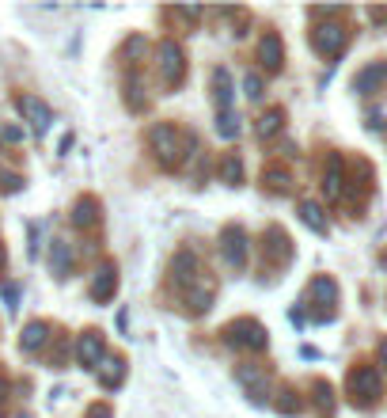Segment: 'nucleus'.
Wrapping results in <instances>:
<instances>
[{
  "instance_id": "nucleus-8",
  "label": "nucleus",
  "mask_w": 387,
  "mask_h": 418,
  "mask_svg": "<svg viewBox=\"0 0 387 418\" xmlns=\"http://www.w3.org/2000/svg\"><path fill=\"white\" fill-rule=\"evenodd\" d=\"M220 255L231 270H243L247 267V232H243L239 225H228L224 232H220Z\"/></svg>"
},
{
  "instance_id": "nucleus-21",
  "label": "nucleus",
  "mask_w": 387,
  "mask_h": 418,
  "mask_svg": "<svg viewBox=\"0 0 387 418\" xmlns=\"http://www.w3.org/2000/svg\"><path fill=\"white\" fill-rule=\"evenodd\" d=\"M99 373V384H103V388H118L121 380H126V358H103V365L95 369Z\"/></svg>"
},
{
  "instance_id": "nucleus-6",
  "label": "nucleus",
  "mask_w": 387,
  "mask_h": 418,
  "mask_svg": "<svg viewBox=\"0 0 387 418\" xmlns=\"http://www.w3.org/2000/svg\"><path fill=\"white\" fill-rule=\"evenodd\" d=\"M16 107H19V114H23V122L35 129V134L42 137L50 129L53 122V111H50V103L46 99H38V95H16Z\"/></svg>"
},
{
  "instance_id": "nucleus-38",
  "label": "nucleus",
  "mask_w": 387,
  "mask_h": 418,
  "mask_svg": "<svg viewBox=\"0 0 387 418\" xmlns=\"http://www.w3.org/2000/svg\"><path fill=\"white\" fill-rule=\"evenodd\" d=\"M16 418H31V414H16Z\"/></svg>"
},
{
  "instance_id": "nucleus-3",
  "label": "nucleus",
  "mask_w": 387,
  "mask_h": 418,
  "mask_svg": "<svg viewBox=\"0 0 387 418\" xmlns=\"http://www.w3.org/2000/svg\"><path fill=\"white\" fill-rule=\"evenodd\" d=\"M156 61H160V80L163 87H179L186 76V50L175 38H163L156 46Z\"/></svg>"
},
{
  "instance_id": "nucleus-20",
  "label": "nucleus",
  "mask_w": 387,
  "mask_h": 418,
  "mask_svg": "<svg viewBox=\"0 0 387 418\" xmlns=\"http://www.w3.org/2000/svg\"><path fill=\"white\" fill-rule=\"evenodd\" d=\"M231 95H236V92H231V73L224 69V65H217V69H213V103L220 107V111H228Z\"/></svg>"
},
{
  "instance_id": "nucleus-26",
  "label": "nucleus",
  "mask_w": 387,
  "mask_h": 418,
  "mask_svg": "<svg viewBox=\"0 0 387 418\" xmlns=\"http://www.w3.org/2000/svg\"><path fill=\"white\" fill-rule=\"evenodd\" d=\"M209 304H213V289H205V285L186 289V308L190 312H209Z\"/></svg>"
},
{
  "instance_id": "nucleus-10",
  "label": "nucleus",
  "mask_w": 387,
  "mask_h": 418,
  "mask_svg": "<svg viewBox=\"0 0 387 418\" xmlns=\"http://www.w3.org/2000/svg\"><path fill=\"white\" fill-rule=\"evenodd\" d=\"M236 384L251 395L254 403H262V400H266V392H270L266 365H254V361H243V365H236Z\"/></svg>"
},
{
  "instance_id": "nucleus-34",
  "label": "nucleus",
  "mask_w": 387,
  "mask_h": 418,
  "mask_svg": "<svg viewBox=\"0 0 387 418\" xmlns=\"http://www.w3.org/2000/svg\"><path fill=\"white\" fill-rule=\"evenodd\" d=\"M0 141H8V145H19V141H23V129H19V126H0Z\"/></svg>"
},
{
  "instance_id": "nucleus-24",
  "label": "nucleus",
  "mask_w": 387,
  "mask_h": 418,
  "mask_svg": "<svg viewBox=\"0 0 387 418\" xmlns=\"http://www.w3.org/2000/svg\"><path fill=\"white\" fill-rule=\"evenodd\" d=\"M239 179H243V164H239V156H236V152H228V156L220 160V183H228V186H239Z\"/></svg>"
},
{
  "instance_id": "nucleus-4",
  "label": "nucleus",
  "mask_w": 387,
  "mask_h": 418,
  "mask_svg": "<svg viewBox=\"0 0 387 418\" xmlns=\"http://www.w3.org/2000/svg\"><path fill=\"white\" fill-rule=\"evenodd\" d=\"M349 395H353V403H361V407H372L376 400L383 395V384H380V369L376 365H357V369H349Z\"/></svg>"
},
{
  "instance_id": "nucleus-25",
  "label": "nucleus",
  "mask_w": 387,
  "mask_h": 418,
  "mask_svg": "<svg viewBox=\"0 0 387 418\" xmlns=\"http://www.w3.org/2000/svg\"><path fill=\"white\" fill-rule=\"evenodd\" d=\"M281 126H285V111H281V107H273V111H266V114L258 118V137L281 134Z\"/></svg>"
},
{
  "instance_id": "nucleus-27",
  "label": "nucleus",
  "mask_w": 387,
  "mask_h": 418,
  "mask_svg": "<svg viewBox=\"0 0 387 418\" xmlns=\"http://www.w3.org/2000/svg\"><path fill=\"white\" fill-rule=\"evenodd\" d=\"M126 103H129V111H145V103H148V99L141 95V76L137 73L126 76Z\"/></svg>"
},
{
  "instance_id": "nucleus-16",
  "label": "nucleus",
  "mask_w": 387,
  "mask_h": 418,
  "mask_svg": "<svg viewBox=\"0 0 387 418\" xmlns=\"http://www.w3.org/2000/svg\"><path fill=\"white\" fill-rule=\"evenodd\" d=\"M307 304L319 301V304H327V316H334V304H338V285L334 278H315L312 285H307V296H304Z\"/></svg>"
},
{
  "instance_id": "nucleus-17",
  "label": "nucleus",
  "mask_w": 387,
  "mask_h": 418,
  "mask_svg": "<svg viewBox=\"0 0 387 418\" xmlns=\"http://www.w3.org/2000/svg\"><path fill=\"white\" fill-rule=\"evenodd\" d=\"M99 198L92 194H84V198H76V205H72V225L76 228H95L99 225Z\"/></svg>"
},
{
  "instance_id": "nucleus-2",
  "label": "nucleus",
  "mask_w": 387,
  "mask_h": 418,
  "mask_svg": "<svg viewBox=\"0 0 387 418\" xmlns=\"http://www.w3.org/2000/svg\"><path fill=\"white\" fill-rule=\"evenodd\" d=\"M224 343L236 346V350H251V354H258V350H266L270 335L266 327H262L258 320H251V316H239V320H231L224 327Z\"/></svg>"
},
{
  "instance_id": "nucleus-13",
  "label": "nucleus",
  "mask_w": 387,
  "mask_h": 418,
  "mask_svg": "<svg viewBox=\"0 0 387 418\" xmlns=\"http://www.w3.org/2000/svg\"><path fill=\"white\" fill-rule=\"evenodd\" d=\"M262 251L273 259V262H289L293 259V244H289V236H285V228H266V236H262Z\"/></svg>"
},
{
  "instance_id": "nucleus-37",
  "label": "nucleus",
  "mask_w": 387,
  "mask_h": 418,
  "mask_svg": "<svg viewBox=\"0 0 387 418\" xmlns=\"http://www.w3.org/2000/svg\"><path fill=\"white\" fill-rule=\"evenodd\" d=\"M380 361H383V365H387V338H383V343H380Z\"/></svg>"
},
{
  "instance_id": "nucleus-33",
  "label": "nucleus",
  "mask_w": 387,
  "mask_h": 418,
  "mask_svg": "<svg viewBox=\"0 0 387 418\" xmlns=\"http://www.w3.org/2000/svg\"><path fill=\"white\" fill-rule=\"evenodd\" d=\"M278 411H281V414H296V411H300V400H296V392H293V388H285V392H281Z\"/></svg>"
},
{
  "instance_id": "nucleus-30",
  "label": "nucleus",
  "mask_w": 387,
  "mask_h": 418,
  "mask_svg": "<svg viewBox=\"0 0 387 418\" xmlns=\"http://www.w3.org/2000/svg\"><path fill=\"white\" fill-rule=\"evenodd\" d=\"M270 183V191H285V186H289V171L285 168H266L262 171V186Z\"/></svg>"
},
{
  "instance_id": "nucleus-7",
  "label": "nucleus",
  "mask_w": 387,
  "mask_h": 418,
  "mask_svg": "<svg viewBox=\"0 0 387 418\" xmlns=\"http://www.w3.org/2000/svg\"><path fill=\"white\" fill-rule=\"evenodd\" d=\"M107 358V338L103 331H95V327H87V331H80V338H76V361H80L84 369H99Z\"/></svg>"
},
{
  "instance_id": "nucleus-15",
  "label": "nucleus",
  "mask_w": 387,
  "mask_h": 418,
  "mask_svg": "<svg viewBox=\"0 0 387 418\" xmlns=\"http://www.w3.org/2000/svg\"><path fill=\"white\" fill-rule=\"evenodd\" d=\"M383 80H387V61H372V65H364V69L357 73L353 87H357L361 95H372V92H380Z\"/></svg>"
},
{
  "instance_id": "nucleus-35",
  "label": "nucleus",
  "mask_w": 387,
  "mask_h": 418,
  "mask_svg": "<svg viewBox=\"0 0 387 418\" xmlns=\"http://www.w3.org/2000/svg\"><path fill=\"white\" fill-rule=\"evenodd\" d=\"M87 418H114V414H110L107 403H92V407H87Z\"/></svg>"
},
{
  "instance_id": "nucleus-29",
  "label": "nucleus",
  "mask_w": 387,
  "mask_h": 418,
  "mask_svg": "<svg viewBox=\"0 0 387 418\" xmlns=\"http://www.w3.org/2000/svg\"><path fill=\"white\" fill-rule=\"evenodd\" d=\"M315 403H319V414H334V392H330V384L315 380Z\"/></svg>"
},
{
  "instance_id": "nucleus-12",
  "label": "nucleus",
  "mask_w": 387,
  "mask_h": 418,
  "mask_svg": "<svg viewBox=\"0 0 387 418\" xmlns=\"http://www.w3.org/2000/svg\"><path fill=\"white\" fill-rule=\"evenodd\" d=\"M258 58H262V69L266 73H278L285 65V46H281V35L278 31H266L258 42Z\"/></svg>"
},
{
  "instance_id": "nucleus-32",
  "label": "nucleus",
  "mask_w": 387,
  "mask_h": 418,
  "mask_svg": "<svg viewBox=\"0 0 387 418\" xmlns=\"http://www.w3.org/2000/svg\"><path fill=\"white\" fill-rule=\"evenodd\" d=\"M0 191H4V194L23 191V175H16V171H0Z\"/></svg>"
},
{
  "instance_id": "nucleus-31",
  "label": "nucleus",
  "mask_w": 387,
  "mask_h": 418,
  "mask_svg": "<svg viewBox=\"0 0 387 418\" xmlns=\"http://www.w3.org/2000/svg\"><path fill=\"white\" fill-rule=\"evenodd\" d=\"M262 87H266V84H262L258 73H247V76H243V92H247L251 103H258V99H262Z\"/></svg>"
},
{
  "instance_id": "nucleus-1",
  "label": "nucleus",
  "mask_w": 387,
  "mask_h": 418,
  "mask_svg": "<svg viewBox=\"0 0 387 418\" xmlns=\"http://www.w3.org/2000/svg\"><path fill=\"white\" fill-rule=\"evenodd\" d=\"M148 145H152V152H156L160 168L171 171V168H179L190 152H197V137L175 129L171 122H156V126L148 129Z\"/></svg>"
},
{
  "instance_id": "nucleus-14",
  "label": "nucleus",
  "mask_w": 387,
  "mask_h": 418,
  "mask_svg": "<svg viewBox=\"0 0 387 418\" xmlns=\"http://www.w3.org/2000/svg\"><path fill=\"white\" fill-rule=\"evenodd\" d=\"M46 343H50V323L46 320H31L23 331H19V350H23V354H38Z\"/></svg>"
},
{
  "instance_id": "nucleus-18",
  "label": "nucleus",
  "mask_w": 387,
  "mask_h": 418,
  "mask_svg": "<svg viewBox=\"0 0 387 418\" xmlns=\"http://www.w3.org/2000/svg\"><path fill=\"white\" fill-rule=\"evenodd\" d=\"M50 270H53V278H69V274H72V247H69V240H53V244H50Z\"/></svg>"
},
{
  "instance_id": "nucleus-22",
  "label": "nucleus",
  "mask_w": 387,
  "mask_h": 418,
  "mask_svg": "<svg viewBox=\"0 0 387 418\" xmlns=\"http://www.w3.org/2000/svg\"><path fill=\"white\" fill-rule=\"evenodd\" d=\"M300 221L312 228V232H327V217H323V209H319V202H300Z\"/></svg>"
},
{
  "instance_id": "nucleus-11",
  "label": "nucleus",
  "mask_w": 387,
  "mask_h": 418,
  "mask_svg": "<svg viewBox=\"0 0 387 418\" xmlns=\"http://www.w3.org/2000/svg\"><path fill=\"white\" fill-rule=\"evenodd\" d=\"M92 301L95 304H107V301H114V293H118V267L114 262H103V267L95 270V278H92Z\"/></svg>"
},
{
  "instance_id": "nucleus-5",
  "label": "nucleus",
  "mask_w": 387,
  "mask_h": 418,
  "mask_svg": "<svg viewBox=\"0 0 387 418\" xmlns=\"http://www.w3.org/2000/svg\"><path fill=\"white\" fill-rule=\"evenodd\" d=\"M346 42H349L346 23H323V27L312 31V46H315V53H323V58H338V53L346 50Z\"/></svg>"
},
{
  "instance_id": "nucleus-19",
  "label": "nucleus",
  "mask_w": 387,
  "mask_h": 418,
  "mask_svg": "<svg viewBox=\"0 0 387 418\" xmlns=\"http://www.w3.org/2000/svg\"><path fill=\"white\" fill-rule=\"evenodd\" d=\"M319 186H323V194L330 198V202L342 194V186H346V183H342V156H338V152H330V156H327V171H323V183H319Z\"/></svg>"
},
{
  "instance_id": "nucleus-9",
  "label": "nucleus",
  "mask_w": 387,
  "mask_h": 418,
  "mask_svg": "<svg viewBox=\"0 0 387 418\" xmlns=\"http://www.w3.org/2000/svg\"><path fill=\"white\" fill-rule=\"evenodd\" d=\"M171 282L179 285V289H194L197 282H202V259L194 255V251H175L171 259Z\"/></svg>"
},
{
  "instance_id": "nucleus-28",
  "label": "nucleus",
  "mask_w": 387,
  "mask_h": 418,
  "mask_svg": "<svg viewBox=\"0 0 387 418\" xmlns=\"http://www.w3.org/2000/svg\"><path fill=\"white\" fill-rule=\"evenodd\" d=\"M217 134H220V137H239V114L220 111V114H217Z\"/></svg>"
},
{
  "instance_id": "nucleus-36",
  "label": "nucleus",
  "mask_w": 387,
  "mask_h": 418,
  "mask_svg": "<svg viewBox=\"0 0 387 418\" xmlns=\"http://www.w3.org/2000/svg\"><path fill=\"white\" fill-rule=\"evenodd\" d=\"M4 301H8V308H16V301H19V289H16V285H4Z\"/></svg>"
},
{
  "instance_id": "nucleus-23",
  "label": "nucleus",
  "mask_w": 387,
  "mask_h": 418,
  "mask_svg": "<svg viewBox=\"0 0 387 418\" xmlns=\"http://www.w3.org/2000/svg\"><path fill=\"white\" fill-rule=\"evenodd\" d=\"M148 53V42H145V35H129L126 38V46H121V61L126 65H137L141 58Z\"/></svg>"
}]
</instances>
